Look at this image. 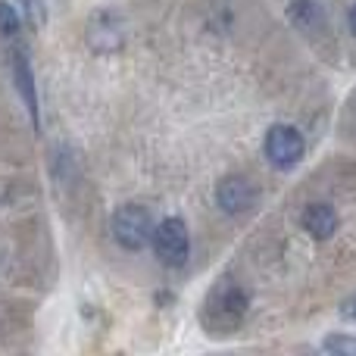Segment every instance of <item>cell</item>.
<instances>
[{
  "instance_id": "6da1fadb",
  "label": "cell",
  "mask_w": 356,
  "mask_h": 356,
  "mask_svg": "<svg viewBox=\"0 0 356 356\" xmlns=\"http://www.w3.org/2000/svg\"><path fill=\"white\" fill-rule=\"evenodd\" d=\"M154 222H150V213L138 203H129V207L116 209L113 216V238L125 247V250H144V247L154 241Z\"/></svg>"
},
{
  "instance_id": "7a4b0ae2",
  "label": "cell",
  "mask_w": 356,
  "mask_h": 356,
  "mask_svg": "<svg viewBox=\"0 0 356 356\" xmlns=\"http://www.w3.org/2000/svg\"><path fill=\"white\" fill-rule=\"evenodd\" d=\"M303 150H307L303 135L297 129H291V125H272L266 131L263 154L275 169H294L303 160Z\"/></svg>"
},
{
  "instance_id": "3957f363",
  "label": "cell",
  "mask_w": 356,
  "mask_h": 356,
  "mask_svg": "<svg viewBox=\"0 0 356 356\" xmlns=\"http://www.w3.org/2000/svg\"><path fill=\"white\" fill-rule=\"evenodd\" d=\"M154 250L160 257L163 266H181L188 259V247H191V238H188V225H184L178 216H169L163 219L160 225L154 228Z\"/></svg>"
},
{
  "instance_id": "277c9868",
  "label": "cell",
  "mask_w": 356,
  "mask_h": 356,
  "mask_svg": "<svg viewBox=\"0 0 356 356\" xmlns=\"http://www.w3.org/2000/svg\"><path fill=\"white\" fill-rule=\"evenodd\" d=\"M216 200H219V207L225 209V213H244V209H250L253 203H257V188H253L247 178H225V181L219 184V191H216Z\"/></svg>"
},
{
  "instance_id": "5b68a950",
  "label": "cell",
  "mask_w": 356,
  "mask_h": 356,
  "mask_svg": "<svg viewBox=\"0 0 356 356\" xmlns=\"http://www.w3.org/2000/svg\"><path fill=\"white\" fill-rule=\"evenodd\" d=\"M300 222L316 241H328L338 232V213H334L328 203H309V207L303 209Z\"/></svg>"
},
{
  "instance_id": "8992f818",
  "label": "cell",
  "mask_w": 356,
  "mask_h": 356,
  "mask_svg": "<svg viewBox=\"0 0 356 356\" xmlns=\"http://www.w3.org/2000/svg\"><path fill=\"white\" fill-rule=\"evenodd\" d=\"M13 75H16V85H19V91H22V97H25V106H29V116H31V122H35V129H38V97H35V79H31L29 60H25L22 54H16V60H13Z\"/></svg>"
},
{
  "instance_id": "52a82bcc",
  "label": "cell",
  "mask_w": 356,
  "mask_h": 356,
  "mask_svg": "<svg viewBox=\"0 0 356 356\" xmlns=\"http://www.w3.org/2000/svg\"><path fill=\"white\" fill-rule=\"evenodd\" d=\"M19 13H16V6L13 3H6V0H0V35L3 38H13V35H19Z\"/></svg>"
},
{
  "instance_id": "ba28073f",
  "label": "cell",
  "mask_w": 356,
  "mask_h": 356,
  "mask_svg": "<svg viewBox=\"0 0 356 356\" xmlns=\"http://www.w3.org/2000/svg\"><path fill=\"white\" fill-rule=\"evenodd\" d=\"M325 347L328 353H341V356H356V338H347V334H332L325 338Z\"/></svg>"
},
{
  "instance_id": "9c48e42d",
  "label": "cell",
  "mask_w": 356,
  "mask_h": 356,
  "mask_svg": "<svg viewBox=\"0 0 356 356\" xmlns=\"http://www.w3.org/2000/svg\"><path fill=\"white\" fill-rule=\"evenodd\" d=\"M19 3L25 6V13H29V22L38 25L41 29L44 22H47V10H44V0H19Z\"/></svg>"
},
{
  "instance_id": "30bf717a",
  "label": "cell",
  "mask_w": 356,
  "mask_h": 356,
  "mask_svg": "<svg viewBox=\"0 0 356 356\" xmlns=\"http://www.w3.org/2000/svg\"><path fill=\"white\" fill-rule=\"evenodd\" d=\"M344 316H347V319H353V322H356V297H353V300H347V303H344Z\"/></svg>"
},
{
  "instance_id": "8fae6325",
  "label": "cell",
  "mask_w": 356,
  "mask_h": 356,
  "mask_svg": "<svg viewBox=\"0 0 356 356\" xmlns=\"http://www.w3.org/2000/svg\"><path fill=\"white\" fill-rule=\"evenodd\" d=\"M350 29L356 31V6H353V10H350Z\"/></svg>"
}]
</instances>
